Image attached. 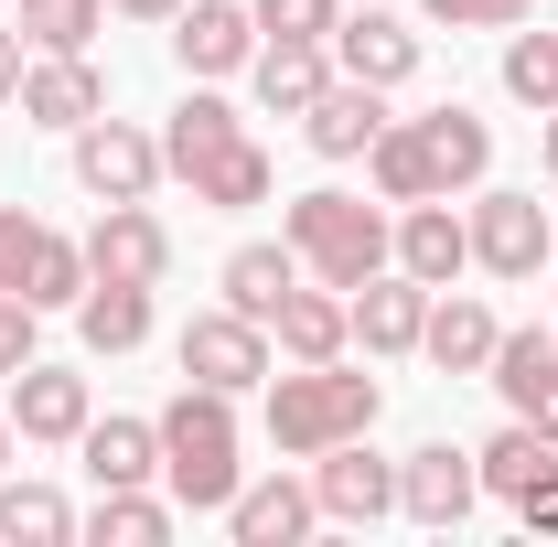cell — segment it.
I'll return each instance as SVG.
<instances>
[{
  "label": "cell",
  "instance_id": "obj_16",
  "mask_svg": "<svg viewBox=\"0 0 558 547\" xmlns=\"http://www.w3.org/2000/svg\"><path fill=\"white\" fill-rule=\"evenodd\" d=\"M354 301V343L365 354H418V323H429V279H409L398 258L365 279V290H344Z\"/></svg>",
  "mask_w": 558,
  "mask_h": 547
},
{
  "label": "cell",
  "instance_id": "obj_37",
  "mask_svg": "<svg viewBox=\"0 0 558 547\" xmlns=\"http://www.w3.org/2000/svg\"><path fill=\"white\" fill-rule=\"evenodd\" d=\"M33 354H44V312H33L22 290H0V376H22Z\"/></svg>",
  "mask_w": 558,
  "mask_h": 547
},
{
  "label": "cell",
  "instance_id": "obj_18",
  "mask_svg": "<svg viewBox=\"0 0 558 547\" xmlns=\"http://www.w3.org/2000/svg\"><path fill=\"white\" fill-rule=\"evenodd\" d=\"M376 130H387V86H354V75H333V86L301 108V139H312L323 161H365Z\"/></svg>",
  "mask_w": 558,
  "mask_h": 547
},
{
  "label": "cell",
  "instance_id": "obj_15",
  "mask_svg": "<svg viewBox=\"0 0 558 547\" xmlns=\"http://www.w3.org/2000/svg\"><path fill=\"white\" fill-rule=\"evenodd\" d=\"M409 130H418V161H429V194H473V183L494 172V130L462 108V97H451V108H418Z\"/></svg>",
  "mask_w": 558,
  "mask_h": 547
},
{
  "label": "cell",
  "instance_id": "obj_23",
  "mask_svg": "<svg viewBox=\"0 0 558 547\" xmlns=\"http://www.w3.org/2000/svg\"><path fill=\"white\" fill-rule=\"evenodd\" d=\"M75 462H86L97 494L108 483H161V418H86L75 429Z\"/></svg>",
  "mask_w": 558,
  "mask_h": 547
},
{
  "label": "cell",
  "instance_id": "obj_4",
  "mask_svg": "<svg viewBox=\"0 0 558 547\" xmlns=\"http://www.w3.org/2000/svg\"><path fill=\"white\" fill-rule=\"evenodd\" d=\"M172 365L194 376V387H226V398H247V387H269V365H279V343L269 323H247V312H194L183 323V343H172Z\"/></svg>",
  "mask_w": 558,
  "mask_h": 547
},
{
  "label": "cell",
  "instance_id": "obj_22",
  "mask_svg": "<svg viewBox=\"0 0 558 547\" xmlns=\"http://www.w3.org/2000/svg\"><path fill=\"white\" fill-rule=\"evenodd\" d=\"M226 312H247V323H269L279 301H290V290H301V247H290V236H247V247H226Z\"/></svg>",
  "mask_w": 558,
  "mask_h": 547
},
{
  "label": "cell",
  "instance_id": "obj_19",
  "mask_svg": "<svg viewBox=\"0 0 558 547\" xmlns=\"http://www.w3.org/2000/svg\"><path fill=\"white\" fill-rule=\"evenodd\" d=\"M398 269L429 279V290H451V279L473 269V226H462V205H451V194H429V205L398 215Z\"/></svg>",
  "mask_w": 558,
  "mask_h": 547
},
{
  "label": "cell",
  "instance_id": "obj_30",
  "mask_svg": "<svg viewBox=\"0 0 558 547\" xmlns=\"http://www.w3.org/2000/svg\"><path fill=\"white\" fill-rule=\"evenodd\" d=\"M11 22H22L33 54H86L108 33V0H11Z\"/></svg>",
  "mask_w": 558,
  "mask_h": 547
},
{
  "label": "cell",
  "instance_id": "obj_35",
  "mask_svg": "<svg viewBox=\"0 0 558 547\" xmlns=\"http://www.w3.org/2000/svg\"><path fill=\"white\" fill-rule=\"evenodd\" d=\"M247 11L269 44H333V22H344V0H247Z\"/></svg>",
  "mask_w": 558,
  "mask_h": 547
},
{
  "label": "cell",
  "instance_id": "obj_36",
  "mask_svg": "<svg viewBox=\"0 0 558 547\" xmlns=\"http://www.w3.org/2000/svg\"><path fill=\"white\" fill-rule=\"evenodd\" d=\"M418 11H429V22H451V33H515L537 0H418Z\"/></svg>",
  "mask_w": 558,
  "mask_h": 547
},
{
  "label": "cell",
  "instance_id": "obj_38",
  "mask_svg": "<svg viewBox=\"0 0 558 547\" xmlns=\"http://www.w3.org/2000/svg\"><path fill=\"white\" fill-rule=\"evenodd\" d=\"M33 247H44L33 205H0V290H22V279H33Z\"/></svg>",
  "mask_w": 558,
  "mask_h": 547
},
{
  "label": "cell",
  "instance_id": "obj_27",
  "mask_svg": "<svg viewBox=\"0 0 558 547\" xmlns=\"http://www.w3.org/2000/svg\"><path fill=\"white\" fill-rule=\"evenodd\" d=\"M183 183H194V205H215V215H247V205H269V150H258V139H226V150H215V161H194V172H183Z\"/></svg>",
  "mask_w": 558,
  "mask_h": 547
},
{
  "label": "cell",
  "instance_id": "obj_2",
  "mask_svg": "<svg viewBox=\"0 0 558 547\" xmlns=\"http://www.w3.org/2000/svg\"><path fill=\"white\" fill-rule=\"evenodd\" d=\"M376 409H387V387L354 376L344 354H333V365H290V376H269V451L312 462V451H333V440H365Z\"/></svg>",
  "mask_w": 558,
  "mask_h": 547
},
{
  "label": "cell",
  "instance_id": "obj_11",
  "mask_svg": "<svg viewBox=\"0 0 558 547\" xmlns=\"http://www.w3.org/2000/svg\"><path fill=\"white\" fill-rule=\"evenodd\" d=\"M247 54H258V11L247 0H183L172 11V65L183 75H247Z\"/></svg>",
  "mask_w": 558,
  "mask_h": 547
},
{
  "label": "cell",
  "instance_id": "obj_6",
  "mask_svg": "<svg viewBox=\"0 0 558 547\" xmlns=\"http://www.w3.org/2000/svg\"><path fill=\"white\" fill-rule=\"evenodd\" d=\"M75 183H86L97 205H150V183H161V130H140V119H86V130H75Z\"/></svg>",
  "mask_w": 558,
  "mask_h": 547
},
{
  "label": "cell",
  "instance_id": "obj_29",
  "mask_svg": "<svg viewBox=\"0 0 558 547\" xmlns=\"http://www.w3.org/2000/svg\"><path fill=\"white\" fill-rule=\"evenodd\" d=\"M548 462H558V440H537L526 418H505V429H494L484 451H473V473H484V494H494V505H515V494H526V483L548 473Z\"/></svg>",
  "mask_w": 558,
  "mask_h": 547
},
{
  "label": "cell",
  "instance_id": "obj_5",
  "mask_svg": "<svg viewBox=\"0 0 558 547\" xmlns=\"http://www.w3.org/2000/svg\"><path fill=\"white\" fill-rule=\"evenodd\" d=\"M462 226H473V269H484V279H537V269H548V205H537V194L484 183Z\"/></svg>",
  "mask_w": 558,
  "mask_h": 547
},
{
  "label": "cell",
  "instance_id": "obj_41",
  "mask_svg": "<svg viewBox=\"0 0 558 547\" xmlns=\"http://www.w3.org/2000/svg\"><path fill=\"white\" fill-rule=\"evenodd\" d=\"M108 11H119V22H172L183 0H108Z\"/></svg>",
  "mask_w": 558,
  "mask_h": 547
},
{
  "label": "cell",
  "instance_id": "obj_9",
  "mask_svg": "<svg viewBox=\"0 0 558 547\" xmlns=\"http://www.w3.org/2000/svg\"><path fill=\"white\" fill-rule=\"evenodd\" d=\"M312 505H323V526H376V515H398V462H376L365 440H333V451H312Z\"/></svg>",
  "mask_w": 558,
  "mask_h": 547
},
{
  "label": "cell",
  "instance_id": "obj_28",
  "mask_svg": "<svg viewBox=\"0 0 558 547\" xmlns=\"http://www.w3.org/2000/svg\"><path fill=\"white\" fill-rule=\"evenodd\" d=\"M172 515H183L172 494H150V483H108L97 515H86V537H97V547H161V537H172Z\"/></svg>",
  "mask_w": 558,
  "mask_h": 547
},
{
  "label": "cell",
  "instance_id": "obj_39",
  "mask_svg": "<svg viewBox=\"0 0 558 547\" xmlns=\"http://www.w3.org/2000/svg\"><path fill=\"white\" fill-rule=\"evenodd\" d=\"M515 515H526V537H558V462L526 483V494H515Z\"/></svg>",
  "mask_w": 558,
  "mask_h": 547
},
{
  "label": "cell",
  "instance_id": "obj_13",
  "mask_svg": "<svg viewBox=\"0 0 558 547\" xmlns=\"http://www.w3.org/2000/svg\"><path fill=\"white\" fill-rule=\"evenodd\" d=\"M333 75L398 97L418 75V22H398V11H344V22H333Z\"/></svg>",
  "mask_w": 558,
  "mask_h": 547
},
{
  "label": "cell",
  "instance_id": "obj_8",
  "mask_svg": "<svg viewBox=\"0 0 558 547\" xmlns=\"http://www.w3.org/2000/svg\"><path fill=\"white\" fill-rule=\"evenodd\" d=\"M473 505H484L473 451H451V440H418L409 462H398V515H409V526H473Z\"/></svg>",
  "mask_w": 558,
  "mask_h": 547
},
{
  "label": "cell",
  "instance_id": "obj_14",
  "mask_svg": "<svg viewBox=\"0 0 558 547\" xmlns=\"http://www.w3.org/2000/svg\"><path fill=\"white\" fill-rule=\"evenodd\" d=\"M86 418H97L86 376L44 365V354H33V365L11 376V429H22V440H44V451H75V429H86Z\"/></svg>",
  "mask_w": 558,
  "mask_h": 547
},
{
  "label": "cell",
  "instance_id": "obj_40",
  "mask_svg": "<svg viewBox=\"0 0 558 547\" xmlns=\"http://www.w3.org/2000/svg\"><path fill=\"white\" fill-rule=\"evenodd\" d=\"M22 65H33V44H22V22H0V108L22 97Z\"/></svg>",
  "mask_w": 558,
  "mask_h": 547
},
{
  "label": "cell",
  "instance_id": "obj_12",
  "mask_svg": "<svg viewBox=\"0 0 558 547\" xmlns=\"http://www.w3.org/2000/svg\"><path fill=\"white\" fill-rule=\"evenodd\" d=\"M33 130H86V119H108V75H97V54H33L22 65V97H11Z\"/></svg>",
  "mask_w": 558,
  "mask_h": 547
},
{
  "label": "cell",
  "instance_id": "obj_26",
  "mask_svg": "<svg viewBox=\"0 0 558 547\" xmlns=\"http://www.w3.org/2000/svg\"><path fill=\"white\" fill-rule=\"evenodd\" d=\"M75 333H86V354H140V343H150V290H130V279H86Z\"/></svg>",
  "mask_w": 558,
  "mask_h": 547
},
{
  "label": "cell",
  "instance_id": "obj_17",
  "mask_svg": "<svg viewBox=\"0 0 558 547\" xmlns=\"http://www.w3.org/2000/svg\"><path fill=\"white\" fill-rule=\"evenodd\" d=\"M269 343L290 354V365H333V354L354 343V301H344V290H323V279H301V290L269 312Z\"/></svg>",
  "mask_w": 558,
  "mask_h": 547
},
{
  "label": "cell",
  "instance_id": "obj_1",
  "mask_svg": "<svg viewBox=\"0 0 558 547\" xmlns=\"http://www.w3.org/2000/svg\"><path fill=\"white\" fill-rule=\"evenodd\" d=\"M161 483H172L183 515H226L236 505L247 462H236V398L226 387H194L183 376V398L161 409Z\"/></svg>",
  "mask_w": 558,
  "mask_h": 547
},
{
  "label": "cell",
  "instance_id": "obj_3",
  "mask_svg": "<svg viewBox=\"0 0 558 547\" xmlns=\"http://www.w3.org/2000/svg\"><path fill=\"white\" fill-rule=\"evenodd\" d=\"M279 236L301 247V269L323 279V290H365V279L398 258V226L365 205V194H333V183H312V194H290L279 215Z\"/></svg>",
  "mask_w": 558,
  "mask_h": 547
},
{
  "label": "cell",
  "instance_id": "obj_20",
  "mask_svg": "<svg viewBox=\"0 0 558 547\" xmlns=\"http://www.w3.org/2000/svg\"><path fill=\"white\" fill-rule=\"evenodd\" d=\"M494 333H505V323H494V312L473 301V290H429V323H418V354H429L440 376H484V365H494Z\"/></svg>",
  "mask_w": 558,
  "mask_h": 547
},
{
  "label": "cell",
  "instance_id": "obj_10",
  "mask_svg": "<svg viewBox=\"0 0 558 547\" xmlns=\"http://www.w3.org/2000/svg\"><path fill=\"white\" fill-rule=\"evenodd\" d=\"M86 269L130 279V290H161V279H172V226H161L150 205H97V226H86Z\"/></svg>",
  "mask_w": 558,
  "mask_h": 547
},
{
  "label": "cell",
  "instance_id": "obj_25",
  "mask_svg": "<svg viewBox=\"0 0 558 547\" xmlns=\"http://www.w3.org/2000/svg\"><path fill=\"white\" fill-rule=\"evenodd\" d=\"M226 139H247V119H236V108L215 97L205 75H194V97H183V108L161 119V172H194V161H215Z\"/></svg>",
  "mask_w": 558,
  "mask_h": 547
},
{
  "label": "cell",
  "instance_id": "obj_21",
  "mask_svg": "<svg viewBox=\"0 0 558 547\" xmlns=\"http://www.w3.org/2000/svg\"><path fill=\"white\" fill-rule=\"evenodd\" d=\"M226 526H236V547H301L312 526H323V505H312V483H236V505H226Z\"/></svg>",
  "mask_w": 558,
  "mask_h": 547
},
{
  "label": "cell",
  "instance_id": "obj_43",
  "mask_svg": "<svg viewBox=\"0 0 558 547\" xmlns=\"http://www.w3.org/2000/svg\"><path fill=\"white\" fill-rule=\"evenodd\" d=\"M11 440H22V429H11V409H0V473H11Z\"/></svg>",
  "mask_w": 558,
  "mask_h": 547
},
{
  "label": "cell",
  "instance_id": "obj_24",
  "mask_svg": "<svg viewBox=\"0 0 558 547\" xmlns=\"http://www.w3.org/2000/svg\"><path fill=\"white\" fill-rule=\"evenodd\" d=\"M247 86H258V108H269V119H301V108L333 86V44H269V33H258Z\"/></svg>",
  "mask_w": 558,
  "mask_h": 547
},
{
  "label": "cell",
  "instance_id": "obj_33",
  "mask_svg": "<svg viewBox=\"0 0 558 547\" xmlns=\"http://www.w3.org/2000/svg\"><path fill=\"white\" fill-rule=\"evenodd\" d=\"M505 97L537 108V119L558 108V33H526V22L505 33Z\"/></svg>",
  "mask_w": 558,
  "mask_h": 547
},
{
  "label": "cell",
  "instance_id": "obj_31",
  "mask_svg": "<svg viewBox=\"0 0 558 547\" xmlns=\"http://www.w3.org/2000/svg\"><path fill=\"white\" fill-rule=\"evenodd\" d=\"M0 537H11V547H65L75 537V505L54 494V483H11V473H0Z\"/></svg>",
  "mask_w": 558,
  "mask_h": 547
},
{
  "label": "cell",
  "instance_id": "obj_42",
  "mask_svg": "<svg viewBox=\"0 0 558 547\" xmlns=\"http://www.w3.org/2000/svg\"><path fill=\"white\" fill-rule=\"evenodd\" d=\"M537 161H548V183H558V108H548V130H537Z\"/></svg>",
  "mask_w": 558,
  "mask_h": 547
},
{
  "label": "cell",
  "instance_id": "obj_7",
  "mask_svg": "<svg viewBox=\"0 0 558 547\" xmlns=\"http://www.w3.org/2000/svg\"><path fill=\"white\" fill-rule=\"evenodd\" d=\"M484 387L505 398V418H526L537 440H558V323L548 333H494Z\"/></svg>",
  "mask_w": 558,
  "mask_h": 547
},
{
  "label": "cell",
  "instance_id": "obj_34",
  "mask_svg": "<svg viewBox=\"0 0 558 547\" xmlns=\"http://www.w3.org/2000/svg\"><path fill=\"white\" fill-rule=\"evenodd\" d=\"M365 172H376V194H387V205H429V161H418V130H409V119H387V130H376Z\"/></svg>",
  "mask_w": 558,
  "mask_h": 547
},
{
  "label": "cell",
  "instance_id": "obj_32",
  "mask_svg": "<svg viewBox=\"0 0 558 547\" xmlns=\"http://www.w3.org/2000/svg\"><path fill=\"white\" fill-rule=\"evenodd\" d=\"M86 236H54V226H44V247H33V279H22V301H33V312H75V301H86Z\"/></svg>",
  "mask_w": 558,
  "mask_h": 547
}]
</instances>
